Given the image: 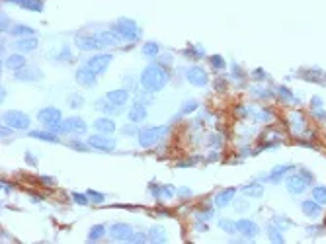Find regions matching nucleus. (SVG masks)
Returning <instances> with one entry per match:
<instances>
[{
	"label": "nucleus",
	"mask_w": 326,
	"mask_h": 244,
	"mask_svg": "<svg viewBox=\"0 0 326 244\" xmlns=\"http://www.w3.org/2000/svg\"><path fill=\"white\" fill-rule=\"evenodd\" d=\"M164 80H166V76L160 72V68H148V71L143 74V84L151 90L160 88L164 84Z\"/></svg>",
	"instance_id": "nucleus-1"
},
{
	"label": "nucleus",
	"mask_w": 326,
	"mask_h": 244,
	"mask_svg": "<svg viewBox=\"0 0 326 244\" xmlns=\"http://www.w3.org/2000/svg\"><path fill=\"white\" fill-rule=\"evenodd\" d=\"M109 63V57L108 55H102V57H96V59H92L88 63V68L92 72H102V71H105V65Z\"/></svg>",
	"instance_id": "nucleus-2"
},
{
	"label": "nucleus",
	"mask_w": 326,
	"mask_h": 244,
	"mask_svg": "<svg viewBox=\"0 0 326 244\" xmlns=\"http://www.w3.org/2000/svg\"><path fill=\"white\" fill-rule=\"evenodd\" d=\"M39 117L51 125V121H57V119H59V111H57V109H45L43 113L39 115Z\"/></svg>",
	"instance_id": "nucleus-3"
},
{
	"label": "nucleus",
	"mask_w": 326,
	"mask_h": 244,
	"mask_svg": "<svg viewBox=\"0 0 326 244\" xmlns=\"http://www.w3.org/2000/svg\"><path fill=\"white\" fill-rule=\"evenodd\" d=\"M65 129L67 131H84V123L78 119H68L65 123Z\"/></svg>",
	"instance_id": "nucleus-4"
},
{
	"label": "nucleus",
	"mask_w": 326,
	"mask_h": 244,
	"mask_svg": "<svg viewBox=\"0 0 326 244\" xmlns=\"http://www.w3.org/2000/svg\"><path fill=\"white\" fill-rule=\"evenodd\" d=\"M125 98H127V94H125V92H111L109 96H108L109 102H111V104H117V105L123 104V102H125Z\"/></svg>",
	"instance_id": "nucleus-5"
},
{
	"label": "nucleus",
	"mask_w": 326,
	"mask_h": 244,
	"mask_svg": "<svg viewBox=\"0 0 326 244\" xmlns=\"http://www.w3.org/2000/svg\"><path fill=\"white\" fill-rule=\"evenodd\" d=\"M188 76H190V80H191V78H195L197 84H203V82H205V76H203V72L199 71V68H191Z\"/></svg>",
	"instance_id": "nucleus-6"
},
{
	"label": "nucleus",
	"mask_w": 326,
	"mask_h": 244,
	"mask_svg": "<svg viewBox=\"0 0 326 244\" xmlns=\"http://www.w3.org/2000/svg\"><path fill=\"white\" fill-rule=\"evenodd\" d=\"M156 137H158V131H147V133L141 135V143H143V145H148V143L154 141Z\"/></svg>",
	"instance_id": "nucleus-7"
},
{
	"label": "nucleus",
	"mask_w": 326,
	"mask_h": 244,
	"mask_svg": "<svg viewBox=\"0 0 326 244\" xmlns=\"http://www.w3.org/2000/svg\"><path fill=\"white\" fill-rule=\"evenodd\" d=\"M78 80H80V84L92 86V84H94V76H92V74H86V72H78Z\"/></svg>",
	"instance_id": "nucleus-8"
},
{
	"label": "nucleus",
	"mask_w": 326,
	"mask_h": 244,
	"mask_svg": "<svg viewBox=\"0 0 326 244\" xmlns=\"http://www.w3.org/2000/svg\"><path fill=\"white\" fill-rule=\"evenodd\" d=\"M94 147H100V148H111V143L105 141V139H98V137H94V139H90Z\"/></svg>",
	"instance_id": "nucleus-9"
},
{
	"label": "nucleus",
	"mask_w": 326,
	"mask_h": 244,
	"mask_svg": "<svg viewBox=\"0 0 326 244\" xmlns=\"http://www.w3.org/2000/svg\"><path fill=\"white\" fill-rule=\"evenodd\" d=\"M22 65H24V59H22V57H18V55H16V57H10V59H8V67H10V68H18V67H22Z\"/></svg>",
	"instance_id": "nucleus-10"
},
{
	"label": "nucleus",
	"mask_w": 326,
	"mask_h": 244,
	"mask_svg": "<svg viewBox=\"0 0 326 244\" xmlns=\"http://www.w3.org/2000/svg\"><path fill=\"white\" fill-rule=\"evenodd\" d=\"M96 127H100L102 131H111L113 129V123H111V121H105V119H100V121H96Z\"/></svg>",
	"instance_id": "nucleus-11"
},
{
	"label": "nucleus",
	"mask_w": 326,
	"mask_h": 244,
	"mask_svg": "<svg viewBox=\"0 0 326 244\" xmlns=\"http://www.w3.org/2000/svg\"><path fill=\"white\" fill-rule=\"evenodd\" d=\"M231 197H232V189H228V192H227L225 195L221 193V195H219V197H217V203H219V205H221V203H227V201L231 199Z\"/></svg>",
	"instance_id": "nucleus-12"
},
{
	"label": "nucleus",
	"mask_w": 326,
	"mask_h": 244,
	"mask_svg": "<svg viewBox=\"0 0 326 244\" xmlns=\"http://www.w3.org/2000/svg\"><path fill=\"white\" fill-rule=\"evenodd\" d=\"M35 45H37L35 39H31V41H20V43H18V47H22V49H33Z\"/></svg>",
	"instance_id": "nucleus-13"
},
{
	"label": "nucleus",
	"mask_w": 326,
	"mask_h": 244,
	"mask_svg": "<svg viewBox=\"0 0 326 244\" xmlns=\"http://www.w3.org/2000/svg\"><path fill=\"white\" fill-rule=\"evenodd\" d=\"M154 49H156L154 45H148V47H147V55H154Z\"/></svg>",
	"instance_id": "nucleus-14"
}]
</instances>
